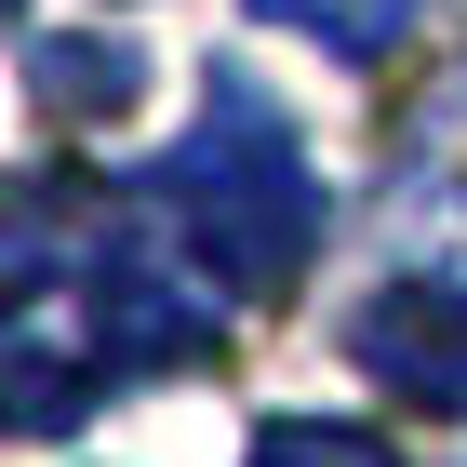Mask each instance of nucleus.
I'll return each mask as SVG.
<instances>
[{"mask_svg":"<svg viewBox=\"0 0 467 467\" xmlns=\"http://www.w3.org/2000/svg\"><path fill=\"white\" fill-rule=\"evenodd\" d=\"M414 147H441V187L467 201V80L441 94V120H414Z\"/></svg>","mask_w":467,"mask_h":467,"instance_id":"obj_6","label":"nucleus"},{"mask_svg":"<svg viewBox=\"0 0 467 467\" xmlns=\"http://www.w3.org/2000/svg\"><path fill=\"white\" fill-rule=\"evenodd\" d=\"M27 80H40L67 120H94V108H120V94H134V54H120V40H108V54H80V40L40 27V40H27Z\"/></svg>","mask_w":467,"mask_h":467,"instance_id":"obj_4","label":"nucleus"},{"mask_svg":"<svg viewBox=\"0 0 467 467\" xmlns=\"http://www.w3.org/2000/svg\"><path fill=\"white\" fill-rule=\"evenodd\" d=\"M267 27L321 40V54H348V67H374V54H400L414 40V0H254Z\"/></svg>","mask_w":467,"mask_h":467,"instance_id":"obj_3","label":"nucleus"},{"mask_svg":"<svg viewBox=\"0 0 467 467\" xmlns=\"http://www.w3.org/2000/svg\"><path fill=\"white\" fill-rule=\"evenodd\" d=\"M348 360L414 414H467V281H388L348 321Z\"/></svg>","mask_w":467,"mask_h":467,"instance_id":"obj_2","label":"nucleus"},{"mask_svg":"<svg viewBox=\"0 0 467 467\" xmlns=\"http://www.w3.org/2000/svg\"><path fill=\"white\" fill-rule=\"evenodd\" d=\"M254 467H400L374 428H348V414H267L254 428Z\"/></svg>","mask_w":467,"mask_h":467,"instance_id":"obj_5","label":"nucleus"},{"mask_svg":"<svg viewBox=\"0 0 467 467\" xmlns=\"http://www.w3.org/2000/svg\"><path fill=\"white\" fill-rule=\"evenodd\" d=\"M147 201L174 214V241L214 267L227 294H281L307 254H321V174H307V147L294 120L254 94V80H214L201 94V134L147 174Z\"/></svg>","mask_w":467,"mask_h":467,"instance_id":"obj_1","label":"nucleus"}]
</instances>
